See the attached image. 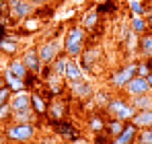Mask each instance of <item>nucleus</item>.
Segmentation results:
<instances>
[{
	"mask_svg": "<svg viewBox=\"0 0 152 144\" xmlns=\"http://www.w3.org/2000/svg\"><path fill=\"white\" fill-rule=\"evenodd\" d=\"M105 123H107V118L103 115V111H93V113L86 118V128H88L93 134L105 132Z\"/></svg>",
	"mask_w": 152,
	"mask_h": 144,
	"instance_id": "15",
	"label": "nucleus"
},
{
	"mask_svg": "<svg viewBox=\"0 0 152 144\" xmlns=\"http://www.w3.org/2000/svg\"><path fill=\"white\" fill-rule=\"evenodd\" d=\"M134 76H138V62H129V64H126V66L115 68V70L109 74L107 82H109L111 89H115V91H124V87H126Z\"/></svg>",
	"mask_w": 152,
	"mask_h": 144,
	"instance_id": "4",
	"label": "nucleus"
},
{
	"mask_svg": "<svg viewBox=\"0 0 152 144\" xmlns=\"http://www.w3.org/2000/svg\"><path fill=\"white\" fill-rule=\"evenodd\" d=\"M62 144H64V142H62Z\"/></svg>",
	"mask_w": 152,
	"mask_h": 144,
	"instance_id": "45",
	"label": "nucleus"
},
{
	"mask_svg": "<svg viewBox=\"0 0 152 144\" xmlns=\"http://www.w3.org/2000/svg\"><path fill=\"white\" fill-rule=\"evenodd\" d=\"M37 51H39V58H41V64L51 66L53 60H56L64 49H62V46H60L56 39H48V41H43V43L37 48Z\"/></svg>",
	"mask_w": 152,
	"mask_h": 144,
	"instance_id": "8",
	"label": "nucleus"
},
{
	"mask_svg": "<svg viewBox=\"0 0 152 144\" xmlns=\"http://www.w3.org/2000/svg\"><path fill=\"white\" fill-rule=\"evenodd\" d=\"M72 2H74L76 6H84V4H88L91 0H72Z\"/></svg>",
	"mask_w": 152,
	"mask_h": 144,
	"instance_id": "38",
	"label": "nucleus"
},
{
	"mask_svg": "<svg viewBox=\"0 0 152 144\" xmlns=\"http://www.w3.org/2000/svg\"><path fill=\"white\" fill-rule=\"evenodd\" d=\"M10 97H12V89L10 87H2L0 89V105H8Z\"/></svg>",
	"mask_w": 152,
	"mask_h": 144,
	"instance_id": "33",
	"label": "nucleus"
},
{
	"mask_svg": "<svg viewBox=\"0 0 152 144\" xmlns=\"http://www.w3.org/2000/svg\"><path fill=\"white\" fill-rule=\"evenodd\" d=\"M12 113L17 111H25V109H31V93L29 91H21V93H12L10 101H8Z\"/></svg>",
	"mask_w": 152,
	"mask_h": 144,
	"instance_id": "13",
	"label": "nucleus"
},
{
	"mask_svg": "<svg viewBox=\"0 0 152 144\" xmlns=\"http://www.w3.org/2000/svg\"><path fill=\"white\" fill-rule=\"evenodd\" d=\"M31 109L37 118H50V101L37 91H31Z\"/></svg>",
	"mask_w": 152,
	"mask_h": 144,
	"instance_id": "11",
	"label": "nucleus"
},
{
	"mask_svg": "<svg viewBox=\"0 0 152 144\" xmlns=\"http://www.w3.org/2000/svg\"><path fill=\"white\" fill-rule=\"evenodd\" d=\"M2 136H4L6 142H10V144H31L37 140V128H35V123L12 121L8 126H4Z\"/></svg>",
	"mask_w": 152,
	"mask_h": 144,
	"instance_id": "2",
	"label": "nucleus"
},
{
	"mask_svg": "<svg viewBox=\"0 0 152 144\" xmlns=\"http://www.w3.org/2000/svg\"><path fill=\"white\" fill-rule=\"evenodd\" d=\"M138 54H140L144 60L152 58V31L144 33L142 37H138Z\"/></svg>",
	"mask_w": 152,
	"mask_h": 144,
	"instance_id": "18",
	"label": "nucleus"
},
{
	"mask_svg": "<svg viewBox=\"0 0 152 144\" xmlns=\"http://www.w3.org/2000/svg\"><path fill=\"white\" fill-rule=\"evenodd\" d=\"M150 95H152V93H150Z\"/></svg>",
	"mask_w": 152,
	"mask_h": 144,
	"instance_id": "44",
	"label": "nucleus"
},
{
	"mask_svg": "<svg viewBox=\"0 0 152 144\" xmlns=\"http://www.w3.org/2000/svg\"><path fill=\"white\" fill-rule=\"evenodd\" d=\"M105 113L109 118H115V120H121V121H132V118L136 115V109L129 101V97L126 95H115L111 97L109 105L105 107Z\"/></svg>",
	"mask_w": 152,
	"mask_h": 144,
	"instance_id": "3",
	"label": "nucleus"
},
{
	"mask_svg": "<svg viewBox=\"0 0 152 144\" xmlns=\"http://www.w3.org/2000/svg\"><path fill=\"white\" fill-rule=\"evenodd\" d=\"M51 128H53V132L60 136V138H64V140H68V142H76V140H80V132L76 130V126L72 121L68 120H51Z\"/></svg>",
	"mask_w": 152,
	"mask_h": 144,
	"instance_id": "5",
	"label": "nucleus"
},
{
	"mask_svg": "<svg viewBox=\"0 0 152 144\" xmlns=\"http://www.w3.org/2000/svg\"><path fill=\"white\" fill-rule=\"evenodd\" d=\"M101 60V48H84V51L80 54V66L84 72H91V74H97V64Z\"/></svg>",
	"mask_w": 152,
	"mask_h": 144,
	"instance_id": "7",
	"label": "nucleus"
},
{
	"mask_svg": "<svg viewBox=\"0 0 152 144\" xmlns=\"http://www.w3.org/2000/svg\"><path fill=\"white\" fill-rule=\"evenodd\" d=\"M146 2H140V0H132L129 2V12L132 17H146Z\"/></svg>",
	"mask_w": 152,
	"mask_h": 144,
	"instance_id": "28",
	"label": "nucleus"
},
{
	"mask_svg": "<svg viewBox=\"0 0 152 144\" xmlns=\"http://www.w3.org/2000/svg\"><path fill=\"white\" fill-rule=\"evenodd\" d=\"M2 76H4L6 87H10V89H12V93H21V91H25V82H23V78L15 76L8 68H4V70H2Z\"/></svg>",
	"mask_w": 152,
	"mask_h": 144,
	"instance_id": "19",
	"label": "nucleus"
},
{
	"mask_svg": "<svg viewBox=\"0 0 152 144\" xmlns=\"http://www.w3.org/2000/svg\"><path fill=\"white\" fill-rule=\"evenodd\" d=\"M64 80L70 84V82H78V80H84V70L80 66L78 60H68V68H66V74H64Z\"/></svg>",
	"mask_w": 152,
	"mask_h": 144,
	"instance_id": "14",
	"label": "nucleus"
},
{
	"mask_svg": "<svg viewBox=\"0 0 152 144\" xmlns=\"http://www.w3.org/2000/svg\"><path fill=\"white\" fill-rule=\"evenodd\" d=\"M68 56L62 51L56 60H53V64H51V70H53V74L56 76H60V78H64V74H66V68H68Z\"/></svg>",
	"mask_w": 152,
	"mask_h": 144,
	"instance_id": "25",
	"label": "nucleus"
},
{
	"mask_svg": "<svg viewBox=\"0 0 152 144\" xmlns=\"http://www.w3.org/2000/svg\"><path fill=\"white\" fill-rule=\"evenodd\" d=\"M21 60L25 62L27 70L29 72H35V74H39L41 68H43V64H41V58H39V51L37 48H29L23 51V56H21Z\"/></svg>",
	"mask_w": 152,
	"mask_h": 144,
	"instance_id": "12",
	"label": "nucleus"
},
{
	"mask_svg": "<svg viewBox=\"0 0 152 144\" xmlns=\"http://www.w3.org/2000/svg\"><path fill=\"white\" fill-rule=\"evenodd\" d=\"M0 142H4V136H2V132H0Z\"/></svg>",
	"mask_w": 152,
	"mask_h": 144,
	"instance_id": "41",
	"label": "nucleus"
},
{
	"mask_svg": "<svg viewBox=\"0 0 152 144\" xmlns=\"http://www.w3.org/2000/svg\"><path fill=\"white\" fill-rule=\"evenodd\" d=\"M129 101H132L136 111H148V109H152V95H138V97H132Z\"/></svg>",
	"mask_w": 152,
	"mask_h": 144,
	"instance_id": "27",
	"label": "nucleus"
},
{
	"mask_svg": "<svg viewBox=\"0 0 152 144\" xmlns=\"http://www.w3.org/2000/svg\"><path fill=\"white\" fill-rule=\"evenodd\" d=\"M37 144H56V142H53V138H50V136H43V138H37Z\"/></svg>",
	"mask_w": 152,
	"mask_h": 144,
	"instance_id": "36",
	"label": "nucleus"
},
{
	"mask_svg": "<svg viewBox=\"0 0 152 144\" xmlns=\"http://www.w3.org/2000/svg\"><path fill=\"white\" fill-rule=\"evenodd\" d=\"M132 123H134L138 130L152 128V109H148V111H136V115L132 118Z\"/></svg>",
	"mask_w": 152,
	"mask_h": 144,
	"instance_id": "20",
	"label": "nucleus"
},
{
	"mask_svg": "<svg viewBox=\"0 0 152 144\" xmlns=\"http://www.w3.org/2000/svg\"><path fill=\"white\" fill-rule=\"evenodd\" d=\"M152 72V68H150V64H148V60H142V62H138V76H148Z\"/></svg>",
	"mask_w": 152,
	"mask_h": 144,
	"instance_id": "34",
	"label": "nucleus"
},
{
	"mask_svg": "<svg viewBox=\"0 0 152 144\" xmlns=\"http://www.w3.org/2000/svg\"><path fill=\"white\" fill-rule=\"evenodd\" d=\"M101 23V15L97 12V8H91V10H86L84 15H82V19H80V25H82V29L88 33V31H95L97 27Z\"/></svg>",
	"mask_w": 152,
	"mask_h": 144,
	"instance_id": "17",
	"label": "nucleus"
},
{
	"mask_svg": "<svg viewBox=\"0 0 152 144\" xmlns=\"http://www.w3.org/2000/svg\"><path fill=\"white\" fill-rule=\"evenodd\" d=\"M136 144H152V128L140 130L138 132V138H136Z\"/></svg>",
	"mask_w": 152,
	"mask_h": 144,
	"instance_id": "30",
	"label": "nucleus"
},
{
	"mask_svg": "<svg viewBox=\"0 0 152 144\" xmlns=\"http://www.w3.org/2000/svg\"><path fill=\"white\" fill-rule=\"evenodd\" d=\"M66 113H68V107H66V103L60 101V97L50 101V120H64Z\"/></svg>",
	"mask_w": 152,
	"mask_h": 144,
	"instance_id": "22",
	"label": "nucleus"
},
{
	"mask_svg": "<svg viewBox=\"0 0 152 144\" xmlns=\"http://www.w3.org/2000/svg\"><path fill=\"white\" fill-rule=\"evenodd\" d=\"M29 2H31L33 6H43V4H48L50 0H29Z\"/></svg>",
	"mask_w": 152,
	"mask_h": 144,
	"instance_id": "37",
	"label": "nucleus"
},
{
	"mask_svg": "<svg viewBox=\"0 0 152 144\" xmlns=\"http://www.w3.org/2000/svg\"><path fill=\"white\" fill-rule=\"evenodd\" d=\"M2 87H6V82H4V76H2V72H0V89Z\"/></svg>",
	"mask_w": 152,
	"mask_h": 144,
	"instance_id": "39",
	"label": "nucleus"
},
{
	"mask_svg": "<svg viewBox=\"0 0 152 144\" xmlns=\"http://www.w3.org/2000/svg\"><path fill=\"white\" fill-rule=\"evenodd\" d=\"M146 80H148V84H150V87H152V72H150V74H148V76H146Z\"/></svg>",
	"mask_w": 152,
	"mask_h": 144,
	"instance_id": "40",
	"label": "nucleus"
},
{
	"mask_svg": "<svg viewBox=\"0 0 152 144\" xmlns=\"http://www.w3.org/2000/svg\"><path fill=\"white\" fill-rule=\"evenodd\" d=\"M0 123L2 126L12 123V109H10V105H0Z\"/></svg>",
	"mask_w": 152,
	"mask_h": 144,
	"instance_id": "29",
	"label": "nucleus"
},
{
	"mask_svg": "<svg viewBox=\"0 0 152 144\" xmlns=\"http://www.w3.org/2000/svg\"><path fill=\"white\" fill-rule=\"evenodd\" d=\"M93 144H113V138L107 134V132H99V134H93Z\"/></svg>",
	"mask_w": 152,
	"mask_h": 144,
	"instance_id": "32",
	"label": "nucleus"
},
{
	"mask_svg": "<svg viewBox=\"0 0 152 144\" xmlns=\"http://www.w3.org/2000/svg\"><path fill=\"white\" fill-rule=\"evenodd\" d=\"M0 54L8 56V58H15L19 54V41L12 39V37H4L0 39Z\"/></svg>",
	"mask_w": 152,
	"mask_h": 144,
	"instance_id": "23",
	"label": "nucleus"
},
{
	"mask_svg": "<svg viewBox=\"0 0 152 144\" xmlns=\"http://www.w3.org/2000/svg\"><path fill=\"white\" fill-rule=\"evenodd\" d=\"M138 128L132 123V121H127L126 128H124V132L113 140V144H136V138H138Z\"/></svg>",
	"mask_w": 152,
	"mask_h": 144,
	"instance_id": "16",
	"label": "nucleus"
},
{
	"mask_svg": "<svg viewBox=\"0 0 152 144\" xmlns=\"http://www.w3.org/2000/svg\"><path fill=\"white\" fill-rule=\"evenodd\" d=\"M8 70L12 72L15 76H19V78H25L27 74H29L25 62H23L21 58H10V60H8Z\"/></svg>",
	"mask_w": 152,
	"mask_h": 144,
	"instance_id": "26",
	"label": "nucleus"
},
{
	"mask_svg": "<svg viewBox=\"0 0 152 144\" xmlns=\"http://www.w3.org/2000/svg\"><path fill=\"white\" fill-rule=\"evenodd\" d=\"M0 144H10V142H6V140H4V142H0Z\"/></svg>",
	"mask_w": 152,
	"mask_h": 144,
	"instance_id": "43",
	"label": "nucleus"
},
{
	"mask_svg": "<svg viewBox=\"0 0 152 144\" xmlns=\"http://www.w3.org/2000/svg\"><path fill=\"white\" fill-rule=\"evenodd\" d=\"M126 123L127 121H121V120H115V118H109L107 120V123H105V132L115 140L121 132H124V128H126Z\"/></svg>",
	"mask_w": 152,
	"mask_h": 144,
	"instance_id": "24",
	"label": "nucleus"
},
{
	"mask_svg": "<svg viewBox=\"0 0 152 144\" xmlns=\"http://www.w3.org/2000/svg\"><path fill=\"white\" fill-rule=\"evenodd\" d=\"M68 91H70V95L78 99V101H86V99H91V97L95 95V89H93V84L88 82V80H78V82H70L68 84Z\"/></svg>",
	"mask_w": 152,
	"mask_h": 144,
	"instance_id": "10",
	"label": "nucleus"
},
{
	"mask_svg": "<svg viewBox=\"0 0 152 144\" xmlns=\"http://www.w3.org/2000/svg\"><path fill=\"white\" fill-rule=\"evenodd\" d=\"M6 6H8V10H10V17L17 19V21H27V19L35 12V6H33L29 0H8Z\"/></svg>",
	"mask_w": 152,
	"mask_h": 144,
	"instance_id": "6",
	"label": "nucleus"
},
{
	"mask_svg": "<svg viewBox=\"0 0 152 144\" xmlns=\"http://www.w3.org/2000/svg\"><path fill=\"white\" fill-rule=\"evenodd\" d=\"M146 23H148V29L152 31V2L146 6Z\"/></svg>",
	"mask_w": 152,
	"mask_h": 144,
	"instance_id": "35",
	"label": "nucleus"
},
{
	"mask_svg": "<svg viewBox=\"0 0 152 144\" xmlns=\"http://www.w3.org/2000/svg\"><path fill=\"white\" fill-rule=\"evenodd\" d=\"M115 10H117V4H115L113 0L101 2V4L97 6V12H99V15H105V12H115Z\"/></svg>",
	"mask_w": 152,
	"mask_h": 144,
	"instance_id": "31",
	"label": "nucleus"
},
{
	"mask_svg": "<svg viewBox=\"0 0 152 144\" xmlns=\"http://www.w3.org/2000/svg\"><path fill=\"white\" fill-rule=\"evenodd\" d=\"M6 2H8V0H0V4H6Z\"/></svg>",
	"mask_w": 152,
	"mask_h": 144,
	"instance_id": "42",
	"label": "nucleus"
},
{
	"mask_svg": "<svg viewBox=\"0 0 152 144\" xmlns=\"http://www.w3.org/2000/svg\"><path fill=\"white\" fill-rule=\"evenodd\" d=\"M86 31L82 29V25H70L68 29H66V33H64V43H62V49H64V54L68 56V58H72V60H78L80 58V54L84 51L86 48Z\"/></svg>",
	"mask_w": 152,
	"mask_h": 144,
	"instance_id": "1",
	"label": "nucleus"
},
{
	"mask_svg": "<svg viewBox=\"0 0 152 144\" xmlns=\"http://www.w3.org/2000/svg\"><path fill=\"white\" fill-rule=\"evenodd\" d=\"M152 87L148 84V80L144 76H134L126 87H124V95L126 97H138V95H150Z\"/></svg>",
	"mask_w": 152,
	"mask_h": 144,
	"instance_id": "9",
	"label": "nucleus"
},
{
	"mask_svg": "<svg viewBox=\"0 0 152 144\" xmlns=\"http://www.w3.org/2000/svg\"><path fill=\"white\" fill-rule=\"evenodd\" d=\"M129 29L134 35L142 37L144 33H148V23H146V17H129Z\"/></svg>",
	"mask_w": 152,
	"mask_h": 144,
	"instance_id": "21",
	"label": "nucleus"
}]
</instances>
